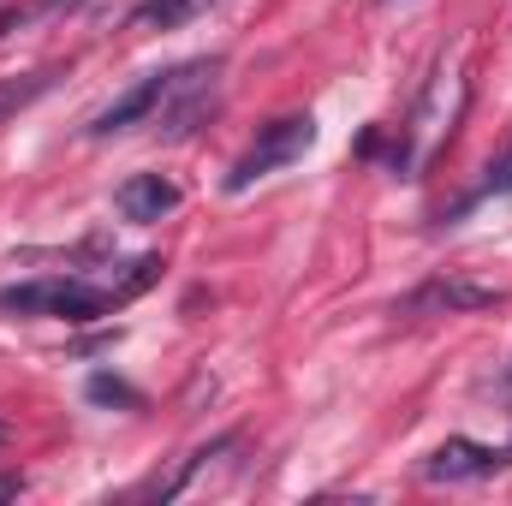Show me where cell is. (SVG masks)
Segmentation results:
<instances>
[{"label": "cell", "mask_w": 512, "mask_h": 506, "mask_svg": "<svg viewBox=\"0 0 512 506\" xmlns=\"http://www.w3.org/2000/svg\"><path fill=\"white\" fill-rule=\"evenodd\" d=\"M173 96V72H149V78H137L126 96H114L96 120H90V137H114V131H131V126H143V120H155L161 114V102Z\"/></svg>", "instance_id": "5b68a950"}, {"label": "cell", "mask_w": 512, "mask_h": 506, "mask_svg": "<svg viewBox=\"0 0 512 506\" xmlns=\"http://www.w3.org/2000/svg\"><path fill=\"white\" fill-rule=\"evenodd\" d=\"M0 441H6V423H0Z\"/></svg>", "instance_id": "5bb4252c"}, {"label": "cell", "mask_w": 512, "mask_h": 506, "mask_svg": "<svg viewBox=\"0 0 512 506\" xmlns=\"http://www.w3.org/2000/svg\"><path fill=\"white\" fill-rule=\"evenodd\" d=\"M90 399H96V405H126V411H143V393L126 387V381H114V376H90Z\"/></svg>", "instance_id": "30bf717a"}, {"label": "cell", "mask_w": 512, "mask_h": 506, "mask_svg": "<svg viewBox=\"0 0 512 506\" xmlns=\"http://www.w3.org/2000/svg\"><path fill=\"white\" fill-rule=\"evenodd\" d=\"M54 78H60V66L30 72V78H18V84H0V120H6V114H18V108H30L36 96H48V90H54Z\"/></svg>", "instance_id": "ba28073f"}, {"label": "cell", "mask_w": 512, "mask_h": 506, "mask_svg": "<svg viewBox=\"0 0 512 506\" xmlns=\"http://www.w3.org/2000/svg\"><path fill=\"white\" fill-rule=\"evenodd\" d=\"M507 304L501 286H483V280H465V274H441L429 286H417L411 298H399L405 316H471V310H495Z\"/></svg>", "instance_id": "3957f363"}, {"label": "cell", "mask_w": 512, "mask_h": 506, "mask_svg": "<svg viewBox=\"0 0 512 506\" xmlns=\"http://www.w3.org/2000/svg\"><path fill=\"white\" fill-rule=\"evenodd\" d=\"M126 298L114 286H90L72 274H42V280H18L0 286V310L6 316H60V322H96L108 310H120Z\"/></svg>", "instance_id": "6da1fadb"}, {"label": "cell", "mask_w": 512, "mask_h": 506, "mask_svg": "<svg viewBox=\"0 0 512 506\" xmlns=\"http://www.w3.org/2000/svg\"><path fill=\"white\" fill-rule=\"evenodd\" d=\"M114 209L137 221V227H149V221H167L173 209H179V185L167 179V173H131L126 185L114 191Z\"/></svg>", "instance_id": "8992f818"}, {"label": "cell", "mask_w": 512, "mask_h": 506, "mask_svg": "<svg viewBox=\"0 0 512 506\" xmlns=\"http://www.w3.org/2000/svg\"><path fill=\"white\" fill-rule=\"evenodd\" d=\"M382 6H417V0H382Z\"/></svg>", "instance_id": "4fadbf2b"}, {"label": "cell", "mask_w": 512, "mask_h": 506, "mask_svg": "<svg viewBox=\"0 0 512 506\" xmlns=\"http://www.w3.org/2000/svg\"><path fill=\"white\" fill-rule=\"evenodd\" d=\"M507 393H512V376H507Z\"/></svg>", "instance_id": "9a60e30c"}, {"label": "cell", "mask_w": 512, "mask_h": 506, "mask_svg": "<svg viewBox=\"0 0 512 506\" xmlns=\"http://www.w3.org/2000/svg\"><path fill=\"white\" fill-rule=\"evenodd\" d=\"M501 465H507L501 447H483V441L453 435V441H441V447L423 459V483H483V477H495Z\"/></svg>", "instance_id": "277c9868"}, {"label": "cell", "mask_w": 512, "mask_h": 506, "mask_svg": "<svg viewBox=\"0 0 512 506\" xmlns=\"http://www.w3.org/2000/svg\"><path fill=\"white\" fill-rule=\"evenodd\" d=\"M316 143V120L310 114H286V120H274V126L256 131V143L233 161V173H227V191H251L256 179H268V173H280V167H292L304 149Z\"/></svg>", "instance_id": "7a4b0ae2"}, {"label": "cell", "mask_w": 512, "mask_h": 506, "mask_svg": "<svg viewBox=\"0 0 512 506\" xmlns=\"http://www.w3.org/2000/svg\"><path fill=\"white\" fill-rule=\"evenodd\" d=\"M72 6H84V0H24V6H12V12H0V36H12V30H24V24H48V18L72 12Z\"/></svg>", "instance_id": "9c48e42d"}, {"label": "cell", "mask_w": 512, "mask_h": 506, "mask_svg": "<svg viewBox=\"0 0 512 506\" xmlns=\"http://www.w3.org/2000/svg\"><path fill=\"white\" fill-rule=\"evenodd\" d=\"M203 6H209V0H143L131 18H137V24H155V30H179V24H191Z\"/></svg>", "instance_id": "52a82bcc"}, {"label": "cell", "mask_w": 512, "mask_h": 506, "mask_svg": "<svg viewBox=\"0 0 512 506\" xmlns=\"http://www.w3.org/2000/svg\"><path fill=\"white\" fill-rule=\"evenodd\" d=\"M18 489H24V477H0V501H12Z\"/></svg>", "instance_id": "7c38bea8"}, {"label": "cell", "mask_w": 512, "mask_h": 506, "mask_svg": "<svg viewBox=\"0 0 512 506\" xmlns=\"http://www.w3.org/2000/svg\"><path fill=\"white\" fill-rule=\"evenodd\" d=\"M483 191H512V149L489 167V179H483Z\"/></svg>", "instance_id": "8fae6325"}]
</instances>
